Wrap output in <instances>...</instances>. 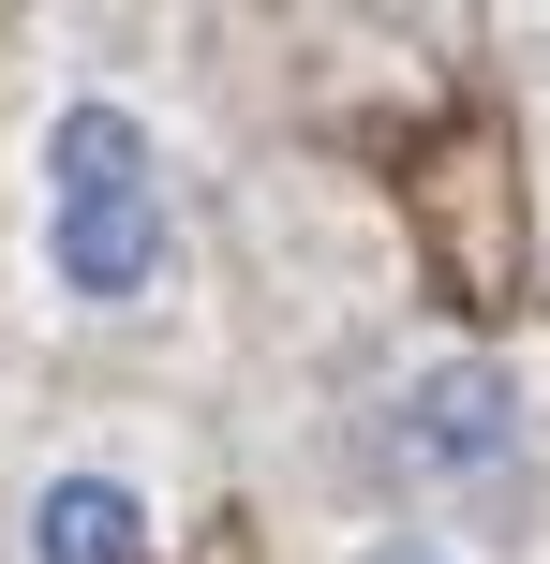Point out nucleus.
<instances>
[{
	"label": "nucleus",
	"instance_id": "f257e3e1",
	"mask_svg": "<svg viewBox=\"0 0 550 564\" xmlns=\"http://www.w3.org/2000/svg\"><path fill=\"white\" fill-rule=\"evenodd\" d=\"M30 312L89 341H134L194 297V194H179V134L105 75H60L30 105Z\"/></svg>",
	"mask_w": 550,
	"mask_h": 564
},
{
	"label": "nucleus",
	"instance_id": "f03ea898",
	"mask_svg": "<svg viewBox=\"0 0 550 564\" xmlns=\"http://www.w3.org/2000/svg\"><path fill=\"white\" fill-rule=\"evenodd\" d=\"M373 476L402 490L432 535H462L476 506H536L550 490V387L506 341H402L373 371Z\"/></svg>",
	"mask_w": 550,
	"mask_h": 564
},
{
	"label": "nucleus",
	"instance_id": "7ed1b4c3",
	"mask_svg": "<svg viewBox=\"0 0 550 564\" xmlns=\"http://www.w3.org/2000/svg\"><path fill=\"white\" fill-rule=\"evenodd\" d=\"M194 535V431L164 416H75L60 446H30L0 550L15 564H164Z\"/></svg>",
	"mask_w": 550,
	"mask_h": 564
},
{
	"label": "nucleus",
	"instance_id": "20e7f679",
	"mask_svg": "<svg viewBox=\"0 0 550 564\" xmlns=\"http://www.w3.org/2000/svg\"><path fill=\"white\" fill-rule=\"evenodd\" d=\"M343 564H492L476 535H432V520H387V535H357Z\"/></svg>",
	"mask_w": 550,
	"mask_h": 564
}]
</instances>
